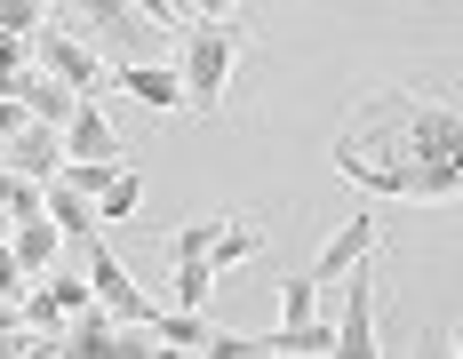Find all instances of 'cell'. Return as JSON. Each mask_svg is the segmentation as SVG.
Returning a JSON list of instances; mask_svg holds the SVG:
<instances>
[{"label":"cell","instance_id":"5b68a950","mask_svg":"<svg viewBox=\"0 0 463 359\" xmlns=\"http://www.w3.org/2000/svg\"><path fill=\"white\" fill-rule=\"evenodd\" d=\"M72 248L89 256V288H96V304H104V312H112V319H152V296L128 279V264H120L96 231H89V240H72Z\"/></svg>","mask_w":463,"mask_h":359},{"label":"cell","instance_id":"2e32d148","mask_svg":"<svg viewBox=\"0 0 463 359\" xmlns=\"http://www.w3.org/2000/svg\"><path fill=\"white\" fill-rule=\"evenodd\" d=\"M16 304H24V327H33V335H41L48 352H56V335H64V304H56V296H48L41 279H33V288H24V296H16Z\"/></svg>","mask_w":463,"mask_h":359},{"label":"cell","instance_id":"603a6c76","mask_svg":"<svg viewBox=\"0 0 463 359\" xmlns=\"http://www.w3.org/2000/svg\"><path fill=\"white\" fill-rule=\"evenodd\" d=\"M24 120H33V112H24V104H16V96H0V144H8V136L24 128Z\"/></svg>","mask_w":463,"mask_h":359},{"label":"cell","instance_id":"ba28073f","mask_svg":"<svg viewBox=\"0 0 463 359\" xmlns=\"http://www.w3.org/2000/svg\"><path fill=\"white\" fill-rule=\"evenodd\" d=\"M64 160H128V144L104 120V96H80V104H72V120H64Z\"/></svg>","mask_w":463,"mask_h":359},{"label":"cell","instance_id":"7c38bea8","mask_svg":"<svg viewBox=\"0 0 463 359\" xmlns=\"http://www.w3.org/2000/svg\"><path fill=\"white\" fill-rule=\"evenodd\" d=\"M264 256V231L248 224V216H216V231H208V264L216 271H240Z\"/></svg>","mask_w":463,"mask_h":359},{"label":"cell","instance_id":"8fae6325","mask_svg":"<svg viewBox=\"0 0 463 359\" xmlns=\"http://www.w3.org/2000/svg\"><path fill=\"white\" fill-rule=\"evenodd\" d=\"M8 96H16L33 120H56V128H64V120H72V104H80V89H64V80H56V72H41V64H33Z\"/></svg>","mask_w":463,"mask_h":359},{"label":"cell","instance_id":"8992f818","mask_svg":"<svg viewBox=\"0 0 463 359\" xmlns=\"http://www.w3.org/2000/svg\"><path fill=\"white\" fill-rule=\"evenodd\" d=\"M112 89L137 96L144 112H184V72L160 64V56H137V64H112Z\"/></svg>","mask_w":463,"mask_h":359},{"label":"cell","instance_id":"5bb4252c","mask_svg":"<svg viewBox=\"0 0 463 359\" xmlns=\"http://www.w3.org/2000/svg\"><path fill=\"white\" fill-rule=\"evenodd\" d=\"M137 200H144L137 160H112V176L96 184V224H120V216H137Z\"/></svg>","mask_w":463,"mask_h":359},{"label":"cell","instance_id":"44dd1931","mask_svg":"<svg viewBox=\"0 0 463 359\" xmlns=\"http://www.w3.org/2000/svg\"><path fill=\"white\" fill-rule=\"evenodd\" d=\"M48 0H0V33H41Z\"/></svg>","mask_w":463,"mask_h":359},{"label":"cell","instance_id":"30bf717a","mask_svg":"<svg viewBox=\"0 0 463 359\" xmlns=\"http://www.w3.org/2000/svg\"><path fill=\"white\" fill-rule=\"evenodd\" d=\"M375 231H383L375 216H352V224H344V231H335V240L320 248V264H312V279H327V288H335V279H344V271L360 264V256H375Z\"/></svg>","mask_w":463,"mask_h":359},{"label":"cell","instance_id":"9c48e42d","mask_svg":"<svg viewBox=\"0 0 463 359\" xmlns=\"http://www.w3.org/2000/svg\"><path fill=\"white\" fill-rule=\"evenodd\" d=\"M8 248H16V264L33 271V279H41V271L56 264V256H64V231H56V216H48V208H33V216H16Z\"/></svg>","mask_w":463,"mask_h":359},{"label":"cell","instance_id":"4fadbf2b","mask_svg":"<svg viewBox=\"0 0 463 359\" xmlns=\"http://www.w3.org/2000/svg\"><path fill=\"white\" fill-rule=\"evenodd\" d=\"M216 279H224V271L208 264V256H192V248H176V271H168V304H184V312H208Z\"/></svg>","mask_w":463,"mask_h":359},{"label":"cell","instance_id":"52a82bcc","mask_svg":"<svg viewBox=\"0 0 463 359\" xmlns=\"http://www.w3.org/2000/svg\"><path fill=\"white\" fill-rule=\"evenodd\" d=\"M0 168H16V176H56V168H64V128H56V120H24V128L8 136V144H0Z\"/></svg>","mask_w":463,"mask_h":359},{"label":"cell","instance_id":"ac0fdd59","mask_svg":"<svg viewBox=\"0 0 463 359\" xmlns=\"http://www.w3.org/2000/svg\"><path fill=\"white\" fill-rule=\"evenodd\" d=\"M41 288L56 296V304H64V319H72V312H89V304H96L89 271H64V264H48V271H41Z\"/></svg>","mask_w":463,"mask_h":359},{"label":"cell","instance_id":"9a60e30c","mask_svg":"<svg viewBox=\"0 0 463 359\" xmlns=\"http://www.w3.org/2000/svg\"><path fill=\"white\" fill-rule=\"evenodd\" d=\"M56 352L104 359V352H112V312H104V304H89V312H72V319H64V335H56Z\"/></svg>","mask_w":463,"mask_h":359},{"label":"cell","instance_id":"ffe728a7","mask_svg":"<svg viewBox=\"0 0 463 359\" xmlns=\"http://www.w3.org/2000/svg\"><path fill=\"white\" fill-rule=\"evenodd\" d=\"M264 335H240V327H208V359H256Z\"/></svg>","mask_w":463,"mask_h":359},{"label":"cell","instance_id":"4316f807","mask_svg":"<svg viewBox=\"0 0 463 359\" xmlns=\"http://www.w3.org/2000/svg\"><path fill=\"white\" fill-rule=\"evenodd\" d=\"M448 352H463V327H456V344H448Z\"/></svg>","mask_w":463,"mask_h":359},{"label":"cell","instance_id":"e0dca14e","mask_svg":"<svg viewBox=\"0 0 463 359\" xmlns=\"http://www.w3.org/2000/svg\"><path fill=\"white\" fill-rule=\"evenodd\" d=\"M80 16H89V24H104V33H120V41L160 33V24H144V16H137V0H80Z\"/></svg>","mask_w":463,"mask_h":359},{"label":"cell","instance_id":"484cf974","mask_svg":"<svg viewBox=\"0 0 463 359\" xmlns=\"http://www.w3.org/2000/svg\"><path fill=\"white\" fill-rule=\"evenodd\" d=\"M8 231H16V216H8V208H0V240H8Z\"/></svg>","mask_w":463,"mask_h":359},{"label":"cell","instance_id":"7402d4cb","mask_svg":"<svg viewBox=\"0 0 463 359\" xmlns=\"http://www.w3.org/2000/svg\"><path fill=\"white\" fill-rule=\"evenodd\" d=\"M24 288H33V271L16 264V248L0 240V296H24Z\"/></svg>","mask_w":463,"mask_h":359},{"label":"cell","instance_id":"d6986e66","mask_svg":"<svg viewBox=\"0 0 463 359\" xmlns=\"http://www.w3.org/2000/svg\"><path fill=\"white\" fill-rule=\"evenodd\" d=\"M312 312H320V279H279V327H296Z\"/></svg>","mask_w":463,"mask_h":359},{"label":"cell","instance_id":"d4e9b609","mask_svg":"<svg viewBox=\"0 0 463 359\" xmlns=\"http://www.w3.org/2000/svg\"><path fill=\"white\" fill-rule=\"evenodd\" d=\"M240 0H192V16H232Z\"/></svg>","mask_w":463,"mask_h":359},{"label":"cell","instance_id":"cb8c5ba5","mask_svg":"<svg viewBox=\"0 0 463 359\" xmlns=\"http://www.w3.org/2000/svg\"><path fill=\"white\" fill-rule=\"evenodd\" d=\"M8 327H24V304H16V296H0V335H8Z\"/></svg>","mask_w":463,"mask_h":359},{"label":"cell","instance_id":"277c9868","mask_svg":"<svg viewBox=\"0 0 463 359\" xmlns=\"http://www.w3.org/2000/svg\"><path fill=\"white\" fill-rule=\"evenodd\" d=\"M375 279H383V271H375L368 256H360V264H352L344 279H335V288H344V319H335V352H344V359H368V352H383V344H375Z\"/></svg>","mask_w":463,"mask_h":359},{"label":"cell","instance_id":"7a4b0ae2","mask_svg":"<svg viewBox=\"0 0 463 359\" xmlns=\"http://www.w3.org/2000/svg\"><path fill=\"white\" fill-rule=\"evenodd\" d=\"M248 48V24L240 16H192L184 48H176V72H184V112H224L232 64Z\"/></svg>","mask_w":463,"mask_h":359},{"label":"cell","instance_id":"3957f363","mask_svg":"<svg viewBox=\"0 0 463 359\" xmlns=\"http://www.w3.org/2000/svg\"><path fill=\"white\" fill-rule=\"evenodd\" d=\"M33 64L56 72L64 89H80V96H112V64H104L96 48H80L64 24H41V33H33Z\"/></svg>","mask_w":463,"mask_h":359},{"label":"cell","instance_id":"6da1fadb","mask_svg":"<svg viewBox=\"0 0 463 359\" xmlns=\"http://www.w3.org/2000/svg\"><path fill=\"white\" fill-rule=\"evenodd\" d=\"M335 176L375 200H463V112L439 96H375L335 128Z\"/></svg>","mask_w":463,"mask_h":359}]
</instances>
